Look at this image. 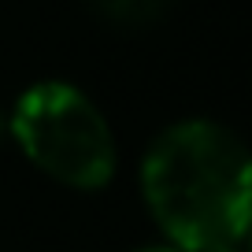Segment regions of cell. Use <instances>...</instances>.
<instances>
[{
  "label": "cell",
  "mask_w": 252,
  "mask_h": 252,
  "mask_svg": "<svg viewBox=\"0 0 252 252\" xmlns=\"http://www.w3.org/2000/svg\"><path fill=\"white\" fill-rule=\"evenodd\" d=\"M141 193L178 252H226L252 230V149L222 123L167 126L141 163Z\"/></svg>",
  "instance_id": "1"
},
{
  "label": "cell",
  "mask_w": 252,
  "mask_h": 252,
  "mask_svg": "<svg viewBox=\"0 0 252 252\" xmlns=\"http://www.w3.org/2000/svg\"><path fill=\"white\" fill-rule=\"evenodd\" d=\"M11 137L23 156L71 189H104L115 174V134L82 89L37 82L15 100Z\"/></svg>",
  "instance_id": "2"
},
{
  "label": "cell",
  "mask_w": 252,
  "mask_h": 252,
  "mask_svg": "<svg viewBox=\"0 0 252 252\" xmlns=\"http://www.w3.org/2000/svg\"><path fill=\"white\" fill-rule=\"evenodd\" d=\"M104 15L119 19V23H141V19H152L167 0H93Z\"/></svg>",
  "instance_id": "3"
},
{
  "label": "cell",
  "mask_w": 252,
  "mask_h": 252,
  "mask_svg": "<svg viewBox=\"0 0 252 252\" xmlns=\"http://www.w3.org/2000/svg\"><path fill=\"white\" fill-rule=\"evenodd\" d=\"M141 252H178V249L171 245V249H141Z\"/></svg>",
  "instance_id": "4"
},
{
  "label": "cell",
  "mask_w": 252,
  "mask_h": 252,
  "mask_svg": "<svg viewBox=\"0 0 252 252\" xmlns=\"http://www.w3.org/2000/svg\"><path fill=\"white\" fill-rule=\"evenodd\" d=\"M245 241H249V249H245V252H252V230H249V237H245Z\"/></svg>",
  "instance_id": "5"
},
{
  "label": "cell",
  "mask_w": 252,
  "mask_h": 252,
  "mask_svg": "<svg viewBox=\"0 0 252 252\" xmlns=\"http://www.w3.org/2000/svg\"><path fill=\"white\" fill-rule=\"evenodd\" d=\"M0 134H4V123H0Z\"/></svg>",
  "instance_id": "6"
},
{
  "label": "cell",
  "mask_w": 252,
  "mask_h": 252,
  "mask_svg": "<svg viewBox=\"0 0 252 252\" xmlns=\"http://www.w3.org/2000/svg\"><path fill=\"white\" fill-rule=\"evenodd\" d=\"M226 252H237V249H226Z\"/></svg>",
  "instance_id": "7"
}]
</instances>
